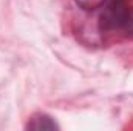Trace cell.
Returning <instances> with one entry per match:
<instances>
[{
    "label": "cell",
    "mask_w": 133,
    "mask_h": 131,
    "mask_svg": "<svg viewBox=\"0 0 133 131\" xmlns=\"http://www.w3.org/2000/svg\"><path fill=\"white\" fill-rule=\"evenodd\" d=\"M127 0H107L99 16L101 31H122L130 12Z\"/></svg>",
    "instance_id": "1"
},
{
    "label": "cell",
    "mask_w": 133,
    "mask_h": 131,
    "mask_svg": "<svg viewBox=\"0 0 133 131\" xmlns=\"http://www.w3.org/2000/svg\"><path fill=\"white\" fill-rule=\"evenodd\" d=\"M28 130H37V131H43V130H57L59 125L54 122L53 117L46 116V114H36L30 119L28 125H26Z\"/></svg>",
    "instance_id": "2"
},
{
    "label": "cell",
    "mask_w": 133,
    "mask_h": 131,
    "mask_svg": "<svg viewBox=\"0 0 133 131\" xmlns=\"http://www.w3.org/2000/svg\"><path fill=\"white\" fill-rule=\"evenodd\" d=\"M107 0H74V3L84 11H96L104 6Z\"/></svg>",
    "instance_id": "3"
},
{
    "label": "cell",
    "mask_w": 133,
    "mask_h": 131,
    "mask_svg": "<svg viewBox=\"0 0 133 131\" xmlns=\"http://www.w3.org/2000/svg\"><path fill=\"white\" fill-rule=\"evenodd\" d=\"M122 33L127 35H133V6L130 8V12H129L127 20H125V25L122 28Z\"/></svg>",
    "instance_id": "4"
}]
</instances>
